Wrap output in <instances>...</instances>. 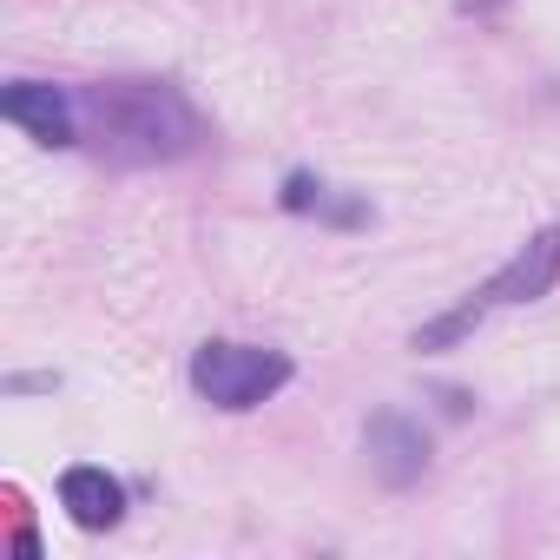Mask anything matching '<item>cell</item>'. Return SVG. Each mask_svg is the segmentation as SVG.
I'll return each mask as SVG.
<instances>
[{"mask_svg":"<svg viewBox=\"0 0 560 560\" xmlns=\"http://www.w3.org/2000/svg\"><path fill=\"white\" fill-rule=\"evenodd\" d=\"M553 277H560V231H534V244L514 250V257L488 277V284H481L462 311H448L442 324L416 330V350H448V343L468 337L494 304H534V298H547V291H553Z\"/></svg>","mask_w":560,"mask_h":560,"instance_id":"7a4b0ae2","label":"cell"},{"mask_svg":"<svg viewBox=\"0 0 560 560\" xmlns=\"http://www.w3.org/2000/svg\"><path fill=\"white\" fill-rule=\"evenodd\" d=\"M455 8H462V14H475V8H488V0H455Z\"/></svg>","mask_w":560,"mask_h":560,"instance_id":"52a82bcc","label":"cell"},{"mask_svg":"<svg viewBox=\"0 0 560 560\" xmlns=\"http://www.w3.org/2000/svg\"><path fill=\"white\" fill-rule=\"evenodd\" d=\"M298 376L284 350H257V343H205L191 357V389L218 409H257Z\"/></svg>","mask_w":560,"mask_h":560,"instance_id":"3957f363","label":"cell"},{"mask_svg":"<svg viewBox=\"0 0 560 560\" xmlns=\"http://www.w3.org/2000/svg\"><path fill=\"white\" fill-rule=\"evenodd\" d=\"M93 113L113 159H172L198 139V119L172 86H100Z\"/></svg>","mask_w":560,"mask_h":560,"instance_id":"6da1fadb","label":"cell"},{"mask_svg":"<svg viewBox=\"0 0 560 560\" xmlns=\"http://www.w3.org/2000/svg\"><path fill=\"white\" fill-rule=\"evenodd\" d=\"M0 113H8L27 139H40V145H73V139H80L73 100H67L60 86H40V80L8 86V93H0Z\"/></svg>","mask_w":560,"mask_h":560,"instance_id":"277c9868","label":"cell"},{"mask_svg":"<svg viewBox=\"0 0 560 560\" xmlns=\"http://www.w3.org/2000/svg\"><path fill=\"white\" fill-rule=\"evenodd\" d=\"M370 462H376V475H383L389 488H409V481H422V468H429V435H422L409 416L383 409V416L370 422Z\"/></svg>","mask_w":560,"mask_h":560,"instance_id":"5b68a950","label":"cell"},{"mask_svg":"<svg viewBox=\"0 0 560 560\" xmlns=\"http://www.w3.org/2000/svg\"><path fill=\"white\" fill-rule=\"evenodd\" d=\"M60 508H67L80 527H113V521L126 514V488H119L106 468L80 462V468H67V475H60Z\"/></svg>","mask_w":560,"mask_h":560,"instance_id":"8992f818","label":"cell"}]
</instances>
